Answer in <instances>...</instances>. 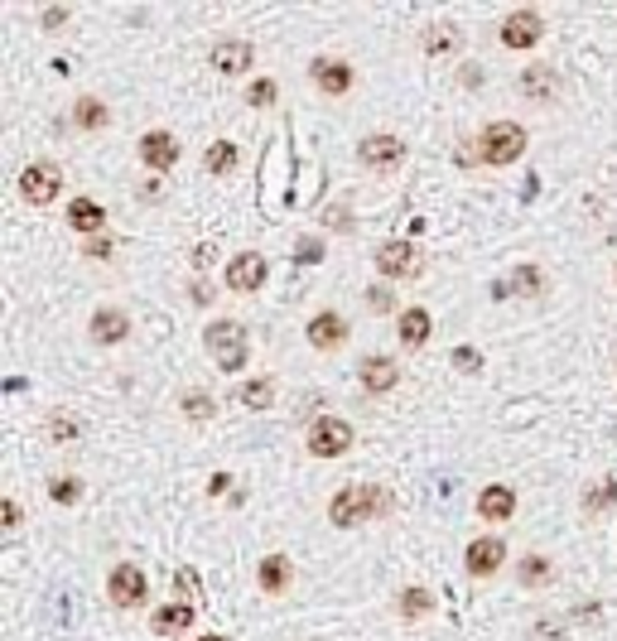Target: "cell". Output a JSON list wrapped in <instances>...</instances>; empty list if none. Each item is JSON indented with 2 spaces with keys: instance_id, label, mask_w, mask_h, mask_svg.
I'll return each instance as SVG.
<instances>
[{
  "instance_id": "6da1fadb",
  "label": "cell",
  "mask_w": 617,
  "mask_h": 641,
  "mask_svg": "<svg viewBox=\"0 0 617 641\" xmlns=\"http://www.w3.org/2000/svg\"><path fill=\"white\" fill-rule=\"evenodd\" d=\"M391 511V492L376 482H362V487H343L338 497L328 501V521L338 526V531H353V526H367L376 517H386Z\"/></svg>"
},
{
  "instance_id": "7a4b0ae2",
  "label": "cell",
  "mask_w": 617,
  "mask_h": 641,
  "mask_svg": "<svg viewBox=\"0 0 617 641\" xmlns=\"http://www.w3.org/2000/svg\"><path fill=\"white\" fill-rule=\"evenodd\" d=\"M526 155V131L516 121H487L483 125V135H478V160L487 164H516Z\"/></svg>"
},
{
  "instance_id": "3957f363",
  "label": "cell",
  "mask_w": 617,
  "mask_h": 641,
  "mask_svg": "<svg viewBox=\"0 0 617 641\" xmlns=\"http://www.w3.org/2000/svg\"><path fill=\"white\" fill-rule=\"evenodd\" d=\"M203 343H207V353H213V362L222 371H242L246 367V328L242 324L217 318V324H207Z\"/></svg>"
},
{
  "instance_id": "277c9868",
  "label": "cell",
  "mask_w": 617,
  "mask_h": 641,
  "mask_svg": "<svg viewBox=\"0 0 617 641\" xmlns=\"http://www.w3.org/2000/svg\"><path fill=\"white\" fill-rule=\"evenodd\" d=\"M63 193V169L53 160H34V164H24V174H20V198L30 203V207H49L53 198Z\"/></svg>"
},
{
  "instance_id": "5b68a950",
  "label": "cell",
  "mask_w": 617,
  "mask_h": 641,
  "mask_svg": "<svg viewBox=\"0 0 617 641\" xmlns=\"http://www.w3.org/2000/svg\"><path fill=\"white\" fill-rule=\"evenodd\" d=\"M357 160L367 164L372 174H396L405 164V141H401V135H382V131L362 135V141H357Z\"/></svg>"
},
{
  "instance_id": "8992f818",
  "label": "cell",
  "mask_w": 617,
  "mask_h": 641,
  "mask_svg": "<svg viewBox=\"0 0 617 641\" xmlns=\"http://www.w3.org/2000/svg\"><path fill=\"white\" fill-rule=\"evenodd\" d=\"M353 449V425L338 420V415H324V420L308 425V453L314 458H338Z\"/></svg>"
},
{
  "instance_id": "52a82bcc",
  "label": "cell",
  "mask_w": 617,
  "mask_h": 641,
  "mask_svg": "<svg viewBox=\"0 0 617 641\" xmlns=\"http://www.w3.org/2000/svg\"><path fill=\"white\" fill-rule=\"evenodd\" d=\"M106 593H111V603H116V608H140L150 598L145 569H140V564H116V569H111V579H106Z\"/></svg>"
},
{
  "instance_id": "ba28073f",
  "label": "cell",
  "mask_w": 617,
  "mask_h": 641,
  "mask_svg": "<svg viewBox=\"0 0 617 641\" xmlns=\"http://www.w3.org/2000/svg\"><path fill=\"white\" fill-rule=\"evenodd\" d=\"M419 266H425V256L415 251V242H386L376 251V270H382L386 280H415Z\"/></svg>"
},
{
  "instance_id": "9c48e42d",
  "label": "cell",
  "mask_w": 617,
  "mask_h": 641,
  "mask_svg": "<svg viewBox=\"0 0 617 641\" xmlns=\"http://www.w3.org/2000/svg\"><path fill=\"white\" fill-rule=\"evenodd\" d=\"M265 275H271V266H265L261 251H242V256L227 261V289L232 295H256L265 285Z\"/></svg>"
},
{
  "instance_id": "30bf717a",
  "label": "cell",
  "mask_w": 617,
  "mask_h": 641,
  "mask_svg": "<svg viewBox=\"0 0 617 641\" xmlns=\"http://www.w3.org/2000/svg\"><path fill=\"white\" fill-rule=\"evenodd\" d=\"M135 155H140V164L145 169H154V174H170L174 164H179V141L170 131H145L135 141Z\"/></svg>"
},
{
  "instance_id": "8fae6325",
  "label": "cell",
  "mask_w": 617,
  "mask_h": 641,
  "mask_svg": "<svg viewBox=\"0 0 617 641\" xmlns=\"http://www.w3.org/2000/svg\"><path fill=\"white\" fill-rule=\"evenodd\" d=\"M497 34H502V49H536L540 34H545V20L536 15V10H511Z\"/></svg>"
},
{
  "instance_id": "7c38bea8",
  "label": "cell",
  "mask_w": 617,
  "mask_h": 641,
  "mask_svg": "<svg viewBox=\"0 0 617 641\" xmlns=\"http://www.w3.org/2000/svg\"><path fill=\"white\" fill-rule=\"evenodd\" d=\"M308 78H314V87L324 96H347V92H353V82H357L353 63H343V59H314V63H308Z\"/></svg>"
},
{
  "instance_id": "4fadbf2b",
  "label": "cell",
  "mask_w": 617,
  "mask_h": 641,
  "mask_svg": "<svg viewBox=\"0 0 617 641\" xmlns=\"http://www.w3.org/2000/svg\"><path fill=\"white\" fill-rule=\"evenodd\" d=\"M357 381H362V391H367V396H386V391H396V386H401V367L391 357L372 353V357H362Z\"/></svg>"
},
{
  "instance_id": "5bb4252c",
  "label": "cell",
  "mask_w": 617,
  "mask_h": 641,
  "mask_svg": "<svg viewBox=\"0 0 617 641\" xmlns=\"http://www.w3.org/2000/svg\"><path fill=\"white\" fill-rule=\"evenodd\" d=\"M502 560H507V545H502V536H478L468 545V554H463V564H468L473 579H493Z\"/></svg>"
},
{
  "instance_id": "9a60e30c",
  "label": "cell",
  "mask_w": 617,
  "mask_h": 641,
  "mask_svg": "<svg viewBox=\"0 0 617 641\" xmlns=\"http://www.w3.org/2000/svg\"><path fill=\"white\" fill-rule=\"evenodd\" d=\"M87 333H92V343L116 347V343L131 338V314H125V309H97L92 324H87Z\"/></svg>"
},
{
  "instance_id": "2e32d148",
  "label": "cell",
  "mask_w": 617,
  "mask_h": 641,
  "mask_svg": "<svg viewBox=\"0 0 617 641\" xmlns=\"http://www.w3.org/2000/svg\"><path fill=\"white\" fill-rule=\"evenodd\" d=\"M308 347H318V353H333V347H343V338H347V324H343V314H333V309H324V314H314L308 318Z\"/></svg>"
},
{
  "instance_id": "e0dca14e",
  "label": "cell",
  "mask_w": 617,
  "mask_h": 641,
  "mask_svg": "<svg viewBox=\"0 0 617 641\" xmlns=\"http://www.w3.org/2000/svg\"><path fill=\"white\" fill-rule=\"evenodd\" d=\"M207 59H213V68H217V73H227V78H232V73H246V68H251V59H256V49H251L246 39H217Z\"/></svg>"
},
{
  "instance_id": "ac0fdd59",
  "label": "cell",
  "mask_w": 617,
  "mask_h": 641,
  "mask_svg": "<svg viewBox=\"0 0 617 641\" xmlns=\"http://www.w3.org/2000/svg\"><path fill=\"white\" fill-rule=\"evenodd\" d=\"M429 333H434V318H429L425 309H419V304H415V309H405V314L396 318V338H401L405 353H419V347L429 343Z\"/></svg>"
},
{
  "instance_id": "d6986e66",
  "label": "cell",
  "mask_w": 617,
  "mask_h": 641,
  "mask_svg": "<svg viewBox=\"0 0 617 641\" xmlns=\"http://www.w3.org/2000/svg\"><path fill=\"white\" fill-rule=\"evenodd\" d=\"M511 511H516V492H511V487L493 482V487H483V492H478V517L483 521L502 526V521H511Z\"/></svg>"
},
{
  "instance_id": "ffe728a7",
  "label": "cell",
  "mask_w": 617,
  "mask_h": 641,
  "mask_svg": "<svg viewBox=\"0 0 617 641\" xmlns=\"http://www.w3.org/2000/svg\"><path fill=\"white\" fill-rule=\"evenodd\" d=\"M68 227L82 232V236L102 232L106 227V207L97 203V198H73V203H68Z\"/></svg>"
},
{
  "instance_id": "44dd1931",
  "label": "cell",
  "mask_w": 617,
  "mask_h": 641,
  "mask_svg": "<svg viewBox=\"0 0 617 641\" xmlns=\"http://www.w3.org/2000/svg\"><path fill=\"white\" fill-rule=\"evenodd\" d=\"M458 49H463V34H458V24L439 20V24H429V30H425V53H429V59H454Z\"/></svg>"
},
{
  "instance_id": "7402d4cb",
  "label": "cell",
  "mask_w": 617,
  "mask_h": 641,
  "mask_svg": "<svg viewBox=\"0 0 617 641\" xmlns=\"http://www.w3.org/2000/svg\"><path fill=\"white\" fill-rule=\"evenodd\" d=\"M521 92H526V102H555V92H559V78H555V68H526L521 73Z\"/></svg>"
},
{
  "instance_id": "603a6c76",
  "label": "cell",
  "mask_w": 617,
  "mask_h": 641,
  "mask_svg": "<svg viewBox=\"0 0 617 641\" xmlns=\"http://www.w3.org/2000/svg\"><path fill=\"white\" fill-rule=\"evenodd\" d=\"M256 579H261V589H265V593H285L290 583H294V564H290V554H265Z\"/></svg>"
},
{
  "instance_id": "cb8c5ba5",
  "label": "cell",
  "mask_w": 617,
  "mask_h": 641,
  "mask_svg": "<svg viewBox=\"0 0 617 641\" xmlns=\"http://www.w3.org/2000/svg\"><path fill=\"white\" fill-rule=\"evenodd\" d=\"M516 289H526V295H540V289H545V275H540L536 266H521V270L511 275V280H497V285H493V299H511Z\"/></svg>"
},
{
  "instance_id": "d4e9b609",
  "label": "cell",
  "mask_w": 617,
  "mask_h": 641,
  "mask_svg": "<svg viewBox=\"0 0 617 641\" xmlns=\"http://www.w3.org/2000/svg\"><path fill=\"white\" fill-rule=\"evenodd\" d=\"M189 627H193V603H170V608L154 612V632L160 636H179V632H189Z\"/></svg>"
},
{
  "instance_id": "484cf974",
  "label": "cell",
  "mask_w": 617,
  "mask_h": 641,
  "mask_svg": "<svg viewBox=\"0 0 617 641\" xmlns=\"http://www.w3.org/2000/svg\"><path fill=\"white\" fill-rule=\"evenodd\" d=\"M236 400H242L246 410H271V400H275V386H271V376H261V381H242L232 391Z\"/></svg>"
},
{
  "instance_id": "4316f807",
  "label": "cell",
  "mask_w": 617,
  "mask_h": 641,
  "mask_svg": "<svg viewBox=\"0 0 617 641\" xmlns=\"http://www.w3.org/2000/svg\"><path fill=\"white\" fill-rule=\"evenodd\" d=\"M73 125H78V131H102V125H106V102H102V96H78Z\"/></svg>"
},
{
  "instance_id": "83f0119b",
  "label": "cell",
  "mask_w": 617,
  "mask_h": 641,
  "mask_svg": "<svg viewBox=\"0 0 617 641\" xmlns=\"http://www.w3.org/2000/svg\"><path fill=\"white\" fill-rule=\"evenodd\" d=\"M44 435H49V444H78L82 439V420H73L68 410H53L44 420Z\"/></svg>"
},
{
  "instance_id": "f1b7e54d",
  "label": "cell",
  "mask_w": 617,
  "mask_h": 641,
  "mask_svg": "<svg viewBox=\"0 0 617 641\" xmlns=\"http://www.w3.org/2000/svg\"><path fill=\"white\" fill-rule=\"evenodd\" d=\"M429 608H434V598H429V589H419V583H415V589H401V598H396V612H401V618H429Z\"/></svg>"
},
{
  "instance_id": "f546056e",
  "label": "cell",
  "mask_w": 617,
  "mask_h": 641,
  "mask_svg": "<svg viewBox=\"0 0 617 641\" xmlns=\"http://www.w3.org/2000/svg\"><path fill=\"white\" fill-rule=\"evenodd\" d=\"M516 579H521L526 589H540V583L555 579V569H550V560H545V554H526V560L516 564Z\"/></svg>"
},
{
  "instance_id": "4dcf8cb0",
  "label": "cell",
  "mask_w": 617,
  "mask_h": 641,
  "mask_svg": "<svg viewBox=\"0 0 617 641\" xmlns=\"http://www.w3.org/2000/svg\"><path fill=\"white\" fill-rule=\"evenodd\" d=\"M232 164H236V145L232 141H213V145H207V155H203L207 174H232Z\"/></svg>"
},
{
  "instance_id": "1f68e13d",
  "label": "cell",
  "mask_w": 617,
  "mask_h": 641,
  "mask_svg": "<svg viewBox=\"0 0 617 641\" xmlns=\"http://www.w3.org/2000/svg\"><path fill=\"white\" fill-rule=\"evenodd\" d=\"M174 589H179V603H193V608L203 603V583H198V574H193V569H179V574H174Z\"/></svg>"
},
{
  "instance_id": "d6a6232c",
  "label": "cell",
  "mask_w": 617,
  "mask_h": 641,
  "mask_svg": "<svg viewBox=\"0 0 617 641\" xmlns=\"http://www.w3.org/2000/svg\"><path fill=\"white\" fill-rule=\"evenodd\" d=\"M184 415H189V420H198V425H203V420H213V415H217V410H213V396L189 391V396H184Z\"/></svg>"
},
{
  "instance_id": "836d02e7",
  "label": "cell",
  "mask_w": 617,
  "mask_h": 641,
  "mask_svg": "<svg viewBox=\"0 0 617 641\" xmlns=\"http://www.w3.org/2000/svg\"><path fill=\"white\" fill-rule=\"evenodd\" d=\"M49 497L59 501V507H73V501L82 497V482H78V478H53V482H49Z\"/></svg>"
},
{
  "instance_id": "e575fe53",
  "label": "cell",
  "mask_w": 617,
  "mask_h": 641,
  "mask_svg": "<svg viewBox=\"0 0 617 641\" xmlns=\"http://www.w3.org/2000/svg\"><path fill=\"white\" fill-rule=\"evenodd\" d=\"M275 92H280V87H275L271 78H256V82L246 87V102H251V106H271V102H275Z\"/></svg>"
},
{
  "instance_id": "d590c367",
  "label": "cell",
  "mask_w": 617,
  "mask_h": 641,
  "mask_svg": "<svg viewBox=\"0 0 617 641\" xmlns=\"http://www.w3.org/2000/svg\"><path fill=\"white\" fill-rule=\"evenodd\" d=\"M454 367L458 371H483V353H478V347H454Z\"/></svg>"
},
{
  "instance_id": "8d00e7d4",
  "label": "cell",
  "mask_w": 617,
  "mask_h": 641,
  "mask_svg": "<svg viewBox=\"0 0 617 641\" xmlns=\"http://www.w3.org/2000/svg\"><path fill=\"white\" fill-rule=\"evenodd\" d=\"M367 309H372V314L396 309V295H391V289H382V285H372V289H367Z\"/></svg>"
},
{
  "instance_id": "74e56055",
  "label": "cell",
  "mask_w": 617,
  "mask_h": 641,
  "mask_svg": "<svg viewBox=\"0 0 617 641\" xmlns=\"http://www.w3.org/2000/svg\"><path fill=\"white\" fill-rule=\"evenodd\" d=\"M608 501H617V487H612V482H598L594 492H588V501H584V507H588V511H603Z\"/></svg>"
},
{
  "instance_id": "f35d334b",
  "label": "cell",
  "mask_w": 617,
  "mask_h": 641,
  "mask_svg": "<svg viewBox=\"0 0 617 641\" xmlns=\"http://www.w3.org/2000/svg\"><path fill=\"white\" fill-rule=\"evenodd\" d=\"M39 24H44V30H63V24H68V5H44V10H39Z\"/></svg>"
},
{
  "instance_id": "ab89813d",
  "label": "cell",
  "mask_w": 617,
  "mask_h": 641,
  "mask_svg": "<svg viewBox=\"0 0 617 641\" xmlns=\"http://www.w3.org/2000/svg\"><path fill=\"white\" fill-rule=\"evenodd\" d=\"M0 521H5V531H20V501L15 497L0 501Z\"/></svg>"
},
{
  "instance_id": "60d3db41",
  "label": "cell",
  "mask_w": 617,
  "mask_h": 641,
  "mask_svg": "<svg viewBox=\"0 0 617 641\" xmlns=\"http://www.w3.org/2000/svg\"><path fill=\"white\" fill-rule=\"evenodd\" d=\"M294 251H299V261H308V266H314V261H324V242H308V236Z\"/></svg>"
},
{
  "instance_id": "b9f144b4",
  "label": "cell",
  "mask_w": 617,
  "mask_h": 641,
  "mask_svg": "<svg viewBox=\"0 0 617 641\" xmlns=\"http://www.w3.org/2000/svg\"><path fill=\"white\" fill-rule=\"evenodd\" d=\"M87 256H92V261H106V256H111V242H106V236H97V242L87 246Z\"/></svg>"
},
{
  "instance_id": "7bdbcfd3",
  "label": "cell",
  "mask_w": 617,
  "mask_h": 641,
  "mask_svg": "<svg viewBox=\"0 0 617 641\" xmlns=\"http://www.w3.org/2000/svg\"><path fill=\"white\" fill-rule=\"evenodd\" d=\"M160 193H164L160 179H154V184H140V198H145V203H150V198H160Z\"/></svg>"
},
{
  "instance_id": "ee69618b",
  "label": "cell",
  "mask_w": 617,
  "mask_h": 641,
  "mask_svg": "<svg viewBox=\"0 0 617 641\" xmlns=\"http://www.w3.org/2000/svg\"><path fill=\"white\" fill-rule=\"evenodd\" d=\"M207 492H213V497H222V492H227V472H217V478L207 482Z\"/></svg>"
},
{
  "instance_id": "f6af8a7d",
  "label": "cell",
  "mask_w": 617,
  "mask_h": 641,
  "mask_svg": "<svg viewBox=\"0 0 617 641\" xmlns=\"http://www.w3.org/2000/svg\"><path fill=\"white\" fill-rule=\"evenodd\" d=\"M198 641H227V636H217V632H213V636H198Z\"/></svg>"
}]
</instances>
